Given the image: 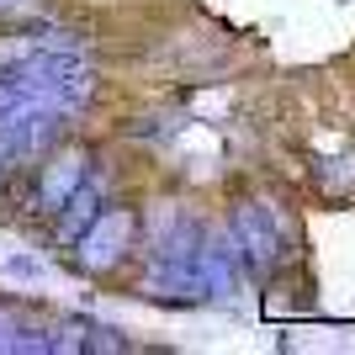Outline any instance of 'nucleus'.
<instances>
[{
	"label": "nucleus",
	"instance_id": "nucleus-5",
	"mask_svg": "<svg viewBox=\"0 0 355 355\" xmlns=\"http://www.w3.org/2000/svg\"><path fill=\"white\" fill-rule=\"evenodd\" d=\"M0 6H6V0H0Z\"/></svg>",
	"mask_w": 355,
	"mask_h": 355
},
{
	"label": "nucleus",
	"instance_id": "nucleus-2",
	"mask_svg": "<svg viewBox=\"0 0 355 355\" xmlns=\"http://www.w3.org/2000/svg\"><path fill=\"white\" fill-rule=\"evenodd\" d=\"M85 175H90V154H85V148H69V154H59V159H48L43 170H37V186L27 191V207L59 212L64 196H69Z\"/></svg>",
	"mask_w": 355,
	"mask_h": 355
},
{
	"label": "nucleus",
	"instance_id": "nucleus-1",
	"mask_svg": "<svg viewBox=\"0 0 355 355\" xmlns=\"http://www.w3.org/2000/svg\"><path fill=\"white\" fill-rule=\"evenodd\" d=\"M133 239V212L128 207H106V212H96V218L80 228V266L85 270H106V266H117V254H122V244Z\"/></svg>",
	"mask_w": 355,
	"mask_h": 355
},
{
	"label": "nucleus",
	"instance_id": "nucleus-4",
	"mask_svg": "<svg viewBox=\"0 0 355 355\" xmlns=\"http://www.w3.org/2000/svg\"><path fill=\"white\" fill-rule=\"evenodd\" d=\"M21 96H27V90L16 85V80H0V117H6V112H11V106L21 101Z\"/></svg>",
	"mask_w": 355,
	"mask_h": 355
},
{
	"label": "nucleus",
	"instance_id": "nucleus-3",
	"mask_svg": "<svg viewBox=\"0 0 355 355\" xmlns=\"http://www.w3.org/2000/svg\"><path fill=\"white\" fill-rule=\"evenodd\" d=\"M96 212H101V186H96V180H80V186L64 196V207L53 212V218H59V244H74L80 228H85Z\"/></svg>",
	"mask_w": 355,
	"mask_h": 355
}]
</instances>
